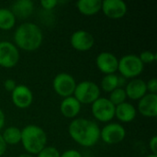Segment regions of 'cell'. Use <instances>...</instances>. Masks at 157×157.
Here are the masks:
<instances>
[{"label":"cell","mask_w":157,"mask_h":157,"mask_svg":"<svg viewBox=\"0 0 157 157\" xmlns=\"http://www.w3.org/2000/svg\"><path fill=\"white\" fill-rule=\"evenodd\" d=\"M75 98L80 104H92L100 98V89L98 86L91 81H83L76 85L74 92Z\"/></svg>","instance_id":"cell-5"},{"label":"cell","mask_w":157,"mask_h":157,"mask_svg":"<svg viewBox=\"0 0 157 157\" xmlns=\"http://www.w3.org/2000/svg\"><path fill=\"white\" fill-rule=\"evenodd\" d=\"M2 137L6 145L17 144L21 141V130L17 127H8L3 132Z\"/></svg>","instance_id":"cell-21"},{"label":"cell","mask_w":157,"mask_h":157,"mask_svg":"<svg viewBox=\"0 0 157 157\" xmlns=\"http://www.w3.org/2000/svg\"><path fill=\"white\" fill-rule=\"evenodd\" d=\"M96 64L98 70L106 75L115 74L118 71L119 59L111 52H103L99 53L96 59Z\"/></svg>","instance_id":"cell-12"},{"label":"cell","mask_w":157,"mask_h":157,"mask_svg":"<svg viewBox=\"0 0 157 157\" xmlns=\"http://www.w3.org/2000/svg\"><path fill=\"white\" fill-rule=\"evenodd\" d=\"M16 24V17L7 8H0V29L9 30Z\"/></svg>","instance_id":"cell-20"},{"label":"cell","mask_w":157,"mask_h":157,"mask_svg":"<svg viewBox=\"0 0 157 157\" xmlns=\"http://www.w3.org/2000/svg\"><path fill=\"white\" fill-rule=\"evenodd\" d=\"M60 155L61 154L55 147L46 146L37 155V157H60Z\"/></svg>","instance_id":"cell-24"},{"label":"cell","mask_w":157,"mask_h":157,"mask_svg":"<svg viewBox=\"0 0 157 157\" xmlns=\"http://www.w3.org/2000/svg\"><path fill=\"white\" fill-rule=\"evenodd\" d=\"M101 2L99 0H79L76 3V6L82 15L90 17L101 10Z\"/></svg>","instance_id":"cell-19"},{"label":"cell","mask_w":157,"mask_h":157,"mask_svg":"<svg viewBox=\"0 0 157 157\" xmlns=\"http://www.w3.org/2000/svg\"><path fill=\"white\" fill-rule=\"evenodd\" d=\"M10 10L16 18H27L32 14L34 10V4L30 0H18L12 5Z\"/></svg>","instance_id":"cell-18"},{"label":"cell","mask_w":157,"mask_h":157,"mask_svg":"<svg viewBox=\"0 0 157 157\" xmlns=\"http://www.w3.org/2000/svg\"><path fill=\"white\" fill-rule=\"evenodd\" d=\"M17 157H33V155H29V154H22V155H20L19 156H17Z\"/></svg>","instance_id":"cell-33"},{"label":"cell","mask_w":157,"mask_h":157,"mask_svg":"<svg viewBox=\"0 0 157 157\" xmlns=\"http://www.w3.org/2000/svg\"><path fill=\"white\" fill-rule=\"evenodd\" d=\"M124 90L127 98L132 100H140L144 96L146 95V83L142 79L134 78L127 84Z\"/></svg>","instance_id":"cell-15"},{"label":"cell","mask_w":157,"mask_h":157,"mask_svg":"<svg viewBox=\"0 0 157 157\" xmlns=\"http://www.w3.org/2000/svg\"><path fill=\"white\" fill-rule=\"evenodd\" d=\"M86 157H92V156H86Z\"/></svg>","instance_id":"cell-35"},{"label":"cell","mask_w":157,"mask_h":157,"mask_svg":"<svg viewBox=\"0 0 157 157\" xmlns=\"http://www.w3.org/2000/svg\"><path fill=\"white\" fill-rule=\"evenodd\" d=\"M139 58L144 64V63H152L156 60V54H155L154 52H149V51H144L139 55Z\"/></svg>","instance_id":"cell-25"},{"label":"cell","mask_w":157,"mask_h":157,"mask_svg":"<svg viewBox=\"0 0 157 157\" xmlns=\"http://www.w3.org/2000/svg\"><path fill=\"white\" fill-rule=\"evenodd\" d=\"M76 85L77 84L75 78L66 73L58 74L52 81V87L54 91L57 95L63 98L72 97V95H74Z\"/></svg>","instance_id":"cell-7"},{"label":"cell","mask_w":157,"mask_h":157,"mask_svg":"<svg viewBox=\"0 0 157 157\" xmlns=\"http://www.w3.org/2000/svg\"><path fill=\"white\" fill-rule=\"evenodd\" d=\"M94 118L100 122H109L115 117V106L106 98H98L91 104Z\"/></svg>","instance_id":"cell-6"},{"label":"cell","mask_w":157,"mask_h":157,"mask_svg":"<svg viewBox=\"0 0 157 157\" xmlns=\"http://www.w3.org/2000/svg\"><path fill=\"white\" fill-rule=\"evenodd\" d=\"M146 157H157V155H147Z\"/></svg>","instance_id":"cell-34"},{"label":"cell","mask_w":157,"mask_h":157,"mask_svg":"<svg viewBox=\"0 0 157 157\" xmlns=\"http://www.w3.org/2000/svg\"><path fill=\"white\" fill-rule=\"evenodd\" d=\"M126 98H127V96H126L124 88L118 87V88L114 89L112 92H110L109 100L116 107L121 103L126 102Z\"/></svg>","instance_id":"cell-23"},{"label":"cell","mask_w":157,"mask_h":157,"mask_svg":"<svg viewBox=\"0 0 157 157\" xmlns=\"http://www.w3.org/2000/svg\"><path fill=\"white\" fill-rule=\"evenodd\" d=\"M19 61V52L17 46L9 41H0V66L13 68Z\"/></svg>","instance_id":"cell-8"},{"label":"cell","mask_w":157,"mask_h":157,"mask_svg":"<svg viewBox=\"0 0 157 157\" xmlns=\"http://www.w3.org/2000/svg\"><path fill=\"white\" fill-rule=\"evenodd\" d=\"M120 87V76L115 74L106 75L101 81V88L105 92H112L114 89Z\"/></svg>","instance_id":"cell-22"},{"label":"cell","mask_w":157,"mask_h":157,"mask_svg":"<svg viewBox=\"0 0 157 157\" xmlns=\"http://www.w3.org/2000/svg\"><path fill=\"white\" fill-rule=\"evenodd\" d=\"M60 157H83V155L76 150H67L63 152Z\"/></svg>","instance_id":"cell-29"},{"label":"cell","mask_w":157,"mask_h":157,"mask_svg":"<svg viewBox=\"0 0 157 157\" xmlns=\"http://www.w3.org/2000/svg\"><path fill=\"white\" fill-rule=\"evenodd\" d=\"M23 148L29 155H38L47 144V134L39 126L29 124L21 130Z\"/></svg>","instance_id":"cell-3"},{"label":"cell","mask_w":157,"mask_h":157,"mask_svg":"<svg viewBox=\"0 0 157 157\" xmlns=\"http://www.w3.org/2000/svg\"><path fill=\"white\" fill-rule=\"evenodd\" d=\"M149 147L152 152V155H157V136H154L151 138L149 142Z\"/></svg>","instance_id":"cell-30"},{"label":"cell","mask_w":157,"mask_h":157,"mask_svg":"<svg viewBox=\"0 0 157 157\" xmlns=\"http://www.w3.org/2000/svg\"><path fill=\"white\" fill-rule=\"evenodd\" d=\"M6 150V144L5 143L2 134H0V156H2Z\"/></svg>","instance_id":"cell-31"},{"label":"cell","mask_w":157,"mask_h":157,"mask_svg":"<svg viewBox=\"0 0 157 157\" xmlns=\"http://www.w3.org/2000/svg\"><path fill=\"white\" fill-rule=\"evenodd\" d=\"M16 86H17V84L15 80L13 79H6L4 83V87L8 92H12L16 88Z\"/></svg>","instance_id":"cell-28"},{"label":"cell","mask_w":157,"mask_h":157,"mask_svg":"<svg viewBox=\"0 0 157 157\" xmlns=\"http://www.w3.org/2000/svg\"><path fill=\"white\" fill-rule=\"evenodd\" d=\"M71 138L79 145L92 147L100 139V129L98 125L86 119H75L68 128Z\"/></svg>","instance_id":"cell-1"},{"label":"cell","mask_w":157,"mask_h":157,"mask_svg":"<svg viewBox=\"0 0 157 157\" xmlns=\"http://www.w3.org/2000/svg\"><path fill=\"white\" fill-rule=\"evenodd\" d=\"M13 104L18 109H27L33 102L32 91L25 85H18L11 92Z\"/></svg>","instance_id":"cell-11"},{"label":"cell","mask_w":157,"mask_h":157,"mask_svg":"<svg viewBox=\"0 0 157 157\" xmlns=\"http://www.w3.org/2000/svg\"><path fill=\"white\" fill-rule=\"evenodd\" d=\"M146 88L147 91L150 92V94H156L157 93V79L152 78L146 83Z\"/></svg>","instance_id":"cell-27"},{"label":"cell","mask_w":157,"mask_h":157,"mask_svg":"<svg viewBox=\"0 0 157 157\" xmlns=\"http://www.w3.org/2000/svg\"><path fill=\"white\" fill-rule=\"evenodd\" d=\"M138 111L144 117L155 118L157 116V94H146L138 103Z\"/></svg>","instance_id":"cell-14"},{"label":"cell","mask_w":157,"mask_h":157,"mask_svg":"<svg viewBox=\"0 0 157 157\" xmlns=\"http://www.w3.org/2000/svg\"><path fill=\"white\" fill-rule=\"evenodd\" d=\"M101 10L106 17L119 19L126 15L128 6L122 0H104L101 2Z\"/></svg>","instance_id":"cell-10"},{"label":"cell","mask_w":157,"mask_h":157,"mask_svg":"<svg viewBox=\"0 0 157 157\" xmlns=\"http://www.w3.org/2000/svg\"><path fill=\"white\" fill-rule=\"evenodd\" d=\"M5 121H6V118H5V114L3 112V110L0 109V131L3 129L4 125H5Z\"/></svg>","instance_id":"cell-32"},{"label":"cell","mask_w":157,"mask_h":157,"mask_svg":"<svg viewBox=\"0 0 157 157\" xmlns=\"http://www.w3.org/2000/svg\"><path fill=\"white\" fill-rule=\"evenodd\" d=\"M59 3H58L57 0H42V1H40L41 6L44 9H46V10H52V9H53Z\"/></svg>","instance_id":"cell-26"},{"label":"cell","mask_w":157,"mask_h":157,"mask_svg":"<svg viewBox=\"0 0 157 157\" xmlns=\"http://www.w3.org/2000/svg\"><path fill=\"white\" fill-rule=\"evenodd\" d=\"M144 64L141 62L139 56L134 54H127L119 60L118 71L124 78H132L139 76L143 71Z\"/></svg>","instance_id":"cell-4"},{"label":"cell","mask_w":157,"mask_h":157,"mask_svg":"<svg viewBox=\"0 0 157 157\" xmlns=\"http://www.w3.org/2000/svg\"><path fill=\"white\" fill-rule=\"evenodd\" d=\"M137 114L135 107L128 102L121 103L115 107V116L121 122H131L132 121Z\"/></svg>","instance_id":"cell-17"},{"label":"cell","mask_w":157,"mask_h":157,"mask_svg":"<svg viewBox=\"0 0 157 157\" xmlns=\"http://www.w3.org/2000/svg\"><path fill=\"white\" fill-rule=\"evenodd\" d=\"M60 110L63 117L68 119L75 118L80 110H81V104L75 97H68L63 98L60 105Z\"/></svg>","instance_id":"cell-16"},{"label":"cell","mask_w":157,"mask_h":157,"mask_svg":"<svg viewBox=\"0 0 157 157\" xmlns=\"http://www.w3.org/2000/svg\"><path fill=\"white\" fill-rule=\"evenodd\" d=\"M14 40L17 48L26 52H33L40 47L43 40V34L38 25L25 22L19 25L15 30Z\"/></svg>","instance_id":"cell-2"},{"label":"cell","mask_w":157,"mask_h":157,"mask_svg":"<svg viewBox=\"0 0 157 157\" xmlns=\"http://www.w3.org/2000/svg\"><path fill=\"white\" fill-rule=\"evenodd\" d=\"M71 45L72 47L79 52L89 51L95 43L94 37L91 33L86 30H77L74 32L71 36Z\"/></svg>","instance_id":"cell-13"},{"label":"cell","mask_w":157,"mask_h":157,"mask_svg":"<svg viewBox=\"0 0 157 157\" xmlns=\"http://www.w3.org/2000/svg\"><path fill=\"white\" fill-rule=\"evenodd\" d=\"M126 136L124 127L119 123H109L100 130L101 140L108 144H117L121 143Z\"/></svg>","instance_id":"cell-9"}]
</instances>
